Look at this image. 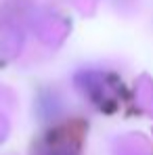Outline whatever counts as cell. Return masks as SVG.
<instances>
[{"instance_id":"cell-1","label":"cell","mask_w":153,"mask_h":155,"mask_svg":"<svg viewBox=\"0 0 153 155\" xmlns=\"http://www.w3.org/2000/svg\"><path fill=\"white\" fill-rule=\"evenodd\" d=\"M84 126L80 122L48 130L34 147V155H82Z\"/></svg>"}]
</instances>
